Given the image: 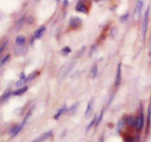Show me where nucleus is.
I'll return each mask as SVG.
<instances>
[{"label":"nucleus","instance_id":"obj_20","mask_svg":"<svg viewBox=\"0 0 151 142\" xmlns=\"http://www.w3.org/2000/svg\"><path fill=\"white\" fill-rule=\"evenodd\" d=\"M104 111H105V108H103V110H102L101 113H100V116H99V117L97 119V122H96V127H97L99 126V124H100L101 121H102V119H103V114H104Z\"/></svg>","mask_w":151,"mask_h":142},{"label":"nucleus","instance_id":"obj_7","mask_svg":"<svg viewBox=\"0 0 151 142\" xmlns=\"http://www.w3.org/2000/svg\"><path fill=\"white\" fill-rule=\"evenodd\" d=\"M52 135V131H47V132L43 133L40 137H38V138H36V140H34L32 142H44L45 140L48 139L49 137H51Z\"/></svg>","mask_w":151,"mask_h":142},{"label":"nucleus","instance_id":"obj_28","mask_svg":"<svg viewBox=\"0 0 151 142\" xmlns=\"http://www.w3.org/2000/svg\"><path fill=\"white\" fill-rule=\"evenodd\" d=\"M125 142H134V138L131 136H127L125 138Z\"/></svg>","mask_w":151,"mask_h":142},{"label":"nucleus","instance_id":"obj_31","mask_svg":"<svg viewBox=\"0 0 151 142\" xmlns=\"http://www.w3.org/2000/svg\"><path fill=\"white\" fill-rule=\"evenodd\" d=\"M96 46H97V45H96V44H94V45H92V46H91V52H90V55H92V53H93V50H94V52Z\"/></svg>","mask_w":151,"mask_h":142},{"label":"nucleus","instance_id":"obj_32","mask_svg":"<svg viewBox=\"0 0 151 142\" xmlns=\"http://www.w3.org/2000/svg\"><path fill=\"white\" fill-rule=\"evenodd\" d=\"M68 4H69V2L68 1H63V6L64 7H67L68 5Z\"/></svg>","mask_w":151,"mask_h":142},{"label":"nucleus","instance_id":"obj_17","mask_svg":"<svg viewBox=\"0 0 151 142\" xmlns=\"http://www.w3.org/2000/svg\"><path fill=\"white\" fill-rule=\"evenodd\" d=\"M136 118L133 116H129L127 119V123L131 126V127H135L136 126Z\"/></svg>","mask_w":151,"mask_h":142},{"label":"nucleus","instance_id":"obj_10","mask_svg":"<svg viewBox=\"0 0 151 142\" xmlns=\"http://www.w3.org/2000/svg\"><path fill=\"white\" fill-rule=\"evenodd\" d=\"M93 108H94V102H93V100H91L90 102H89L88 105H87L86 110H85V117L89 118L91 116L92 112H93Z\"/></svg>","mask_w":151,"mask_h":142},{"label":"nucleus","instance_id":"obj_27","mask_svg":"<svg viewBox=\"0 0 151 142\" xmlns=\"http://www.w3.org/2000/svg\"><path fill=\"white\" fill-rule=\"evenodd\" d=\"M10 95H11V92L10 91H9V92L6 93H5L3 96H2V99H3V100H6L7 98H9L10 97Z\"/></svg>","mask_w":151,"mask_h":142},{"label":"nucleus","instance_id":"obj_14","mask_svg":"<svg viewBox=\"0 0 151 142\" xmlns=\"http://www.w3.org/2000/svg\"><path fill=\"white\" fill-rule=\"evenodd\" d=\"M28 89V87L27 86H24L22 88H20V89H18V90H16L15 91L13 92V94L14 96H21L22 95L23 93L27 91V90Z\"/></svg>","mask_w":151,"mask_h":142},{"label":"nucleus","instance_id":"obj_21","mask_svg":"<svg viewBox=\"0 0 151 142\" xmlns=\"http://www.w3.org/2000/svg\"><path fill=\"white\" fill-rule=\"evenodd\" d=\"M24 21H25V16H21L20 19H18L17 23H16V27H17V28H20V27L23 25Z\"/></svg>","mask_w":151,"mask_h":142},{"label":"nucleus","instance_id":"obj_11","mask_svg":"<svg viewBox=\"0 0 151 142\" xmlns=\"http://www.w3.org/2000/svg\"><path fill=\"white\" fill-rule=\"evenodd\" d=\"M15 53L16 55H23L24 53H26L27 52V48L26 46H18V47H16L15 48Z\"/></svg>","mask_w":151,"mask_h":142},{"label":"nucleus","instance_id":"obj_9","mask_svg":"<svg viewBox=\"0 0 151 142\" xmlns=\"http://www.w3.org/2000/svg\"><path fill=\"white\" fill-rule=\"evenodd\" d=\"M46 30H47L46 27H44V26L40 27L38 29H37L34 32V38H35L36 39H39V38H41L42 37L43 34L44 33V32L46 31Z\"/></svg>","mask_w":151,"mask_h":142},{"label":"nucleus","instance_id":"obj_2","mask_svg":"<svg viewBox=\"0 0 151 142\" xmlns=\"http://www.w3.org/2000/svg\"><path fill=\"white\" fill-rule=\"evenodd\" d=\"M143 7V1H137L136 5L134 10V13H133V19L134 20H139L141 18L142 15V10Z\"/></svg>","mask_w":151,"mask_h":142},{"label":"nucleus","instance_id":"obj_22","mask_svg":"<svg viewBox=\"0 0 151 142\" xmlns=\"http://www.w3.org/2000/svg\"><path fill=\"white\" fill-rule=\"evenodd\" d=\"M61 53H63V54H64V55H68L69 53H70L71 52H72V50H71V48L70 47H69V46H65V47H63L62 50H61Z\"/></svg>","mask_w":151,"mask_h":142},{"label":"nucleus","instance_id":"obj_29","mask_svg":"<svg viewBox=\"0 0 151 142\" xmlns=\"http://www.w3.org/2000/svg\"><path fill=\"white\" fill-rule=\"evenodd\" d=\"M33 21H34V18H33V17H32V16H30V17H28V18L27 19V23L28 25H31V24H33Z\"/></svg>","mask_w":151,"mask_h":142},{"label":"nucleus","instance_id":"obj_13","mask_svg":"<svg viewBox=\"0 0 151 142\" xmlns=\"http://www.w3.org/2000/svg\"><path fill=\"white\" fill-rule=\"evenodd\" d=\"M66 111H67V107H66V105H63L60 110H59V111H58L55 113V115L54 116V119L55 120H58L60 118V116Z\"/></svg>","mask_w":151,"mask_h":142},{"label":"nucleus","instance_id":"obj_23","mask_svg":"<svg viewBox=\"0 0 151 142\" xmlns=\"http://www.w3.org/2000/svg\"><path fill=\"white\" fill-rule=\"evenodd\" d=\"M124 123H125V122H124V120H123V119H122V120H120V121L118 122V124H117V127H116V131H117L118 133H120L121 129L123 127Z\"/></svg>","mask_w":151,"mask_h":142},{"label":"nucleus","instance_id":"obj_5","mask_svg":"<svg viewBox=\"0 0 151 142\" xmlns=\"http://www.w3.org/2000/svg\"><path fill=\"white\" fill-rule=\"evenodd\" d=\"M121 80H122V63H120L117 66V69H116V79H115L116 86H120Z\"/></svg>","mask_w":151,"mask_h":142},{"label":"nucleus","instance_id":"obj_25","mask_svg":"<svg viewBox=\"0 0 151 142\" xmlns=\"http://www.w3.org/2000/svg\"><path fill=\"white\" fill-rule=\"evenodd\" d=\"M9 57H10V55H7L5 56V57H4V58H3V59H2V60H1V61H0V66H2V65H3V64H5V63L8 61Z\"/></svg>","mask_w":151,"mask_h":142},{"label":"nucleus","instance_id":"obj_1","mask_svg":"<svg viewBox=\"0 0 151 142\" xmlns=\"http://www.w3.org/2000/svg\"><path fill=\"white\" fill-rule=\"evenodd\" d=\"M149 14H150V7H147L146 10L143 18V21H142V36L144 41L146 38V34L147 31V27H148V23H149Z\"/></svg>","mask_w":151,"mask_h":142},{"label":"nucleus","instance_id":"obj_16","mask_svg":"<svg viewBox=\"0 0 151 142\" xmlns=\"http://www.w3.org/2000/svg\"><path fill=\"white\" fill-rule=\"evenodd\" d=\"M96 122H97V116H96V115H95L94 119L91 120V122L90 123L88 124V126L86 127V128H85V132H86V133L89 132V131L91 130V128L94 126V124H96Z\"/></svg>","mask_w":151,"mask_h":142},{"label":"nucleus","instance_id":"obj_19","mask_svg":"<svg viewBox=\"0 0 151 142\" xmlns=\"http://www.w3.org/2000/svg\"><path fill=\"white\" fill-rule=\"evenodd\" d=\"M80 104V102H77V103H74V105H72L71 106V108L69 109V113H75L76 111H77V109H78V105Z\"/></svg>","mask_w":151,"mask_h":142},{"label":"nucleus","instance_id":"obj_4","mask_svg":"<svg viewBox=\"0 0 151 142\" xmlns=\"http://www.w3.org/2000/svg\"><path fill=\"white\" fill-rule=\"evenodd\" d=\"M143 127H144V115H143V113L142 112L140 113V115L136 119L135 127L136 130H141L143 129Z\"/></svg>","mask_w":151,"mask_h":142},{"label":"nucleus","instance_id":"obj_8","mask_svg":"<svg viewBox=\"0 0 151 142\" xmlns=\"http://www.w3.org/2000/svg\"><path fill=\"white\" fill-rule=\"evenodd\" d=\"M75 10L78 12L82 13H88V7L85 5L83 2H78L75 7Z\"/></svg>","mask_w":151,"mask_h":142},{"label":"nucleus","instance_id":"obj_6","mask_svg":"<svg viewBox=\"0 0 151 142\" xmlns=\"http://www.w3.org/2000/svg\"><path fill=\"white\" fill-rule=\"evenodd\" d=\"M37 74H38V72H33V73L30 74L28 77H27L26 79H25L24 80L18 81V82H16V86H21V85H23L25 82H30V81L33 80L36 77Z\"/></svg>","mask_w":151,"mask_h":142},{"label":"nucleus","instance_id":"obj_15","mask_svg":"<svg viewBox=\"0 0 151 142\" xmlns=\"http://www.w3.org/2000/svg\"><path fill=\"white\" fill-rule=\"evenodd\" d=\"M97 72H98V68H97V65H94L91 68L90 72V77L91 79H94L97 76Z\"/></svg>","mask_w":151,"mask_h":142},{"label":"nucleus","instance_id":"obj_18","mask_svg":"<svg viewBox=\"0 0 151 142\" xmlns=\"http://www.w3.org/2000/svg\"><path fill=\"white\" fill-rule=\"evenodd\" d=\"M18 127H19V124H16V125L13 126L10 129V130H9V134H10V136H12L13 137H14L15 134H16V132H17Z\"/></svg>","mask_w":151,"mask_h":142},{"label":"nucleus","instance_id":"obj_3","mask_svg":"<svg viewBox=\"0 0 151 142\" xmlns=\"http://www.w3.org/2000/svg\"><path fill=\"white\" fill-rule=\"evenodd\" d=\"M83 23V20L78 16H73L69 19V25L73 29H77L80 27Z\"/></svg>","mask_w":151,"mask_h":142},{"label":"nucleus","instance_id":"obj_26","mask_svg":"<svg viewBox=\"0 0 151 142\" xmlns=\"http://www.w3.org/2000/svg\"><path fill=\"white\" fill-rule=\"evenodd\" d=\"M7 44V41H5V42H4V43L1 45V46H0V54H2V52L5 50V47H6Z\"/></svg>","mask_w":151,"mask_h":142},{"label":"nucleus","instance_id":"obj_30","mask_svg":"<svg viewBox=\"0 0 151 142\" xmlns=\"http://www.w3.org/2000/svg\"><path fill=\"white\" fill-rule=\"evenodd\" d=\"M19 77H20V80H21V81H23L25 79H26V76H25V74H24V72H21V74H20V76H19Z\"/></svg>","mask_w":151,"mask_h":142},{"label":"nucleus","instance_id":"obj_24","mask_svg":"<svg viewBox=\"0 0 151 142\" xmlns=\"http://www.w3.org/2000/svg\"><path fill=\"white\" fill-rule=\"evenodd\" d=\"M128 18H129V13H125V15L122 16L120 17V21L122 23L125 22L127 19H128Z\"/></svg>","mask_w":151,"mask_h":142},{"label":"nucleus","instance_id":"obj_12","mask_svg":"<svg viewBox=\"0 0 151 142\" xmlns=\"http://www.w3.org/2000/svg\"><path fill=\"white\" fill-rule=\"evenodd\" d=\"M26 41V38L24 36H18L16 38V43L18 46H23Z\"/></svg>","mask_w":151,"mask_h":142}]
</instances>
